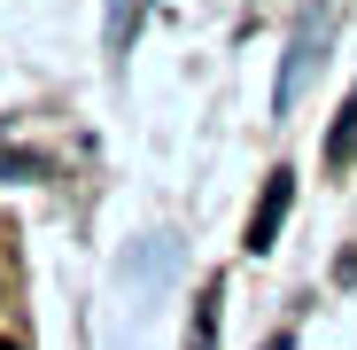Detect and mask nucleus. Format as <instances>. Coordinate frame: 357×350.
<instances>
[{
  "mask_svg": "<svg viewBox=\"0 0 357 350\" xmlns=\"http://www.w3.org/2000/svg\"><path fill=\"white\" fill-rule=\"evenodd\" d=\"M287 195H295V180H287V171H272V180H264V203H257V218H249V249H272V233H280V210H287Z\"/></svg>",
  "mask_w": 357,
  "mask_h": 350,
  "instance_id": "obj_1",
  "label": "nucleus"
},
{
  "mask_svg": "<svg viewBox=\"0 0 357 350\" xmlns=\"http://www.w3.org/2000/svg\"><path fill=\"white\" fill-rule=\"evenodd\" d=\"M349 156H357V94H349V101H342V117H334V133H326V163H334V171H342V163H349Z\"/></svg>",
  "mask_w": 357,
  "mask_h": 350,
  "instance_id": "obj_2",
  "label": "nucleus"
},
{
  "mask_svg": "<svg viewBox=\"0 0 357 350\" xmlns=\"http://www.w3.org/2000/svg\"><path fill=\"white\" fill-rule=\"evenodd\" d=\"M0 350H16V342H0Z\"/></svg>",
  "mask_w": 357,
  "mask_h": 350,
  "instance_id": "obj_3",
  "label": "nucleus"
}]
</instances>
